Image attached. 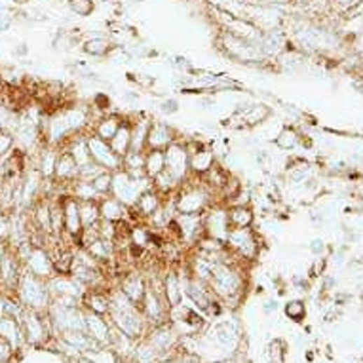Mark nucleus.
Listing matches in <instances>:
<instances>
[{"label":"nucleus","mask_w":363,"mask_h":363,"mask_svg":"<svg viewBox=\"0 0 363 363\" xmlns=\"http://www.w3.org/2000/svg\"><path fill=\"white\" fill-rule=\"evenodd\" d=\"M301 141H303L301 133H299L295 128H291V125H285L284 130L274 137V143H276L278 149H282V151H293L295 146L301 145Z\"/></svg>","instance_id":"obj_15"},{"label":"nucleus","mask_w":363,"mask_h":363,"mask_svg":"<svg viewBox=\"0 0 363 363\" xmlns=\"http://www.w3.org/2000/svg\"><path fill=\"white\" fill-rule=\"evenodd\" d=\"M165 172L170 173L177 185H183L191 177V165H189V149L185 139H175L172 145L164 151Z\"/></svg>","instance_id":"obj_4"},{"label":"nucleus","mask_w":363,"mask_h":363,"mask_svg":"<svg viewBox=\"0 0 363 363\" xmlns=\"http://www.w3.org/2000/svg\"><path fill=\"white\" fill-rule=\"evenodd\" d=\"M149 186H152V181L149 177L135 179L125 170L113 172V191H111V194L128 207H133L137 202L139 194L146 191Z\"/></svg>","instance_id":"obj_3"},{"label":"nucleus","mask_w":363,"mask_h":363,"mask_svg":"<svg viewBox=\"0 0 363 363\" xmlns=\"http://www.w3.org/2000/svg\"><path fill=\"white\" fill-rule=\"evenodd\" d=\"M0 90H2V78H0Z\"/></svg>","instance_id":"obj_25"},{"label":"nucleus","mask_w":363,"mask_h":363,"mask_svg":"<svg viewBox=\"0 0 363 363\" xmlns=\"http://www.w3.org/2000/svg\"><path fill=\"white\" fill-rule=\"evenodd\" d=\"M15 149H18L15 135L10 130L0 128V160H6L8 156H12Z\"/></svg>","instance_id":"obj_18"},{"label":"nucleus","mask_w":363,"mask_h":363,"mask_svg":"<svg viewBox=\"0 0 363 363\" xmlns=\"http://www.w3.org/2000/svg\"><path fill=\"white\" fill-rule=\"evenodd\" d=\"M124 120V114L111 113V111H109V113L101 114L100 118L93 122L90 132H92L93 135H97L100 139H103V141H111V139L114 137V133L120 130V125H122Z\"/></svg>","instance_id":"obj_9"},{"label":"nucleus","mask_w":363,"mask_h":363,"mask_svg":"<svg viewBox=\"0 0 363 363\" xmlns=\"http://www.w3.org/2000/svg\"><path fill=\"white\" fill-rule=\"evenodd\" d=\"M84 52L93 55V57H103V55H107V53L111 52V44L103 39L88 40L86 46H84Z\"/></svg>","instance_id":"obj_19"},{"label":"nucleus","mask_w":363,"mask_h":363,"mask_svg":"<svg viewBox=\"0 0 363 363\" xmlns=\"http://www.w3.org/2000/svg\"><path fill=\"white\" fill-rule=\"evenodd\" d=\"M90 304L95 312H105L109 308V299L100 295V293H90Z\"/></svg>","instance_id":"obj_22"},{"label":"nucleus","mask_w":363,"mask_h":363,"mask_svg":"<svg viewBox=\"0 0 363 363\" xmlns=\"http://www.w3.org/2000/svg\"><path fill=\"white\" fill-rule=\"evenodd\" d=\"M310 251L312 255H316V257H322L325 253V242L324 240H314L310 244Z\"/></svg>","instance_id":"obj_23"},{"label":"nucleus","mask_w":363,"mask_h":363,"mask_svg":"<svg viewBox=\"0 0 363 363\" xmlns=\"http://www.w3.org/2000/svg\"><path fill=\"white\" fill-rule=\"evenodd\" d=\"M304 312H306V308H304V304L301 303V301H293V303H289L285 306V314L289 317H293V320H297V322L304 316Z\"/></svg>","instance_id":"obj_21"},{"label":"nucleus","mask_w":363,"mask_h":363,"mask_svg":"<svg viewBox=\"0 0 363 363\" xmlns=\"http://www.w3.org/2000/svg\"><path fill=\"white\" fill-rule=\"evenodd\" d=\"M231 232V223H228V213H226L225 204H213L207 212L204 213V234L219 242H226V236Z\"/></svg>","instance_id":"obj_6"},{"label":"nucleus","mask_w":363,"mask_h":363,"mask_svg":"<svg viewBox=\"0 0 363 363\" xmlns=\"http://www.w3.org/2000/svg\"><path fill=\"white\" fill-rule=\"evenodd\" d=\"M23 266L27 272H31L36 278L48 280L55 274L53 270L52 253L46 245H31V249L27 253V257L23 259Z\"/></svg>","instance_id":"obj_7"},{"label":"nucleus","mask_w":363,"mask_h":363,"mask_svg":"<svg viewBox=\"0 0 363 363\" xmlns=\"http://www.w3.org/2000/svg\"><path fill=\"white\" fill-rule=\"evenodd\" d=\"M86 143L93 164H97L101 170H107V172L122 170V158L111 149L109 141H103L92 132H86Z\"/></svg>","instance_id":"obj_5"},{"label":"nucleus","mask_w":363,"mask_h":363,"mask_svg":"<svg viewBox=\"0 0 363 363\" xmlns=\"http://www.w3.org/2000/svg\"><path fill=\"white\" fill-rule=\"evenodd\" d=\"M175 139H179L175 128L164 120H152L146 133L145 151H165Z\"/></svg>","instance_id":"obj_8"},{"label":"nucleus","mask_w":363,"mask_h":363,"mask_svg":"<svg viewBox=\"0 0 363 363\" xmlns=\"http://www.w3.org/2000/svg\"><path fill=\"white\" fill-rule=\"evenodd\" d=\"M181 111V103L175 97H165V100L160 101V113L164 116H173Z\"/></svg>","instance_id":"obj_20"},{"label":"nucleus","mask_w":363,"mask_h":363,"mask_svg":"<svg viewBox=\"0 0 363 363\" xmlns=\"http://www.w3.org/2000/svg\"><path fill=\"white\" fill-rule=\"evenodd\" d=\"M80 205V219H82V226L84 228H92L101 221L100 215V204L97 200H86V202H78Z\"/></svg>","instance_id":"obj_14"},{"label":"nucleus","mask_w":363,"mask_h":363,"mask_svg":"<svg viewBox=\"0 0 363 363\" xmlns=\"http://www.w3.org/2000/svg\"><path fill=\"white\" fill-rule=\"evenodd\" d=\"M109 145L120 158H124L128 152L132 151V120L125 116V120L120 125V130L114 133V137L109 141Z\"/></svg>","instance_id":"obj_12"},{"label":"nucleus","mask_w":363,"mask_h":363,"mask_svg":"<svg viewBox=\"0 0 363 363\" xmlns=\"http://www.w3.org/2000/svg\"><path fill=\"white\" fill-rule=\"evenodd\" d=\"M172 202L179 215H204L213 204H221L215 192L194 175L177 186V191L172 194Z\"/></svg>","instance_id":"obj_1"},{"label":"nucleus","mask_w":363,"mask_h":363,"mask_svg":"<svg viewBox=\"0 0 363 363\" xmlns=\"http://www.w3.org/2000/svg\"><path fill=\"white\" fill-rule=\"evenodd\" d=\"M122 289H124L125 295H130L133 301H141L145 297L146 285L143 282V278L132 272V274H125L124 280H122Z\"/></svg>","instance_id":"obj_13"},{"label":"nucleus","mask_w":363,"mask_h":363,"mask_svg":"<svg viewBox=\"0 0 363 363\" xmlns=\"http://www.w3.org/2000/svg\"><path fill=\"white\" fill-rule=\"evenodd\" d=\"M100 204V215L103 221H111V223H120V221H125L130 219V207L124 205L120 200H116L113 194L109 196H101L97 200Z\"/></svg>","instance_id":"obj_10"},{"label":"nucleus","mask_w":363,"mask_h":363,"mask_svg":"<svg viewBox=\"0 0 363 363\" xmlns=\"http://www.w3.org/2000/svg\"><path fill=\"white\" fill-rule=\"evenodd\" d=\"M92 185L95 189V192L101 196H109L111 191H113V172H107V170H101L95 177L92 179Z\"/></svg>","instance_id":"obj_17"},{"label":"nucleus","mask_w":363,"mask_h":363,"mask_svg":"<svg viewBox=\"0 0 363 363\" xmlns=\"http://www.w3.org/2000/svg\"><path fill=\"white\" fill-rule=\"evenodd\" d=\"M2 251H4V245H0V255H2Z\"/></svg>","instance_id":"obj_24"},{"label":"nucleus","mask_w":363,"mask_h":363,"mask_svg":"<svg viewBox=\"0 0 363 363\" xmlns=\"http://www.w3.org/2000/svg\"><path fill=\"white\" fill-rule=\"evenodd\" d=\"M225 245L232 255L240 259L242 263H253L261 255V238H259V232L253 226H249V228H231Z\"/></svg>","instance_id":"obj_2"},{"label":"nucleus","mask_w":363,"mask_h":363,"mask_svg":"<svg viewBox=\"0 0 363 363\" xmlns=\"http://www.w3.org/2000/svg\"><path fill=\"white\" fill-rule=\"evenodd\" d=\"M231 228H249L255 225V212L251 205H226Z\"/></svg>","instance_id":"obj_11"},{"label":"nucleus","mask_w":363,"mask_h":363,"mask_svg":"<svg viewBox=\"0 0 363 363\" xmlns=\"http://www.w3.org/2000/svg\"><path fill=\"white\" fill-rule=\"evenodd\" d=\"M165 170L164 151H145V173L146 177L154 179Z\"/></svg>","instance_id":"obj_16"}]
</instances>
